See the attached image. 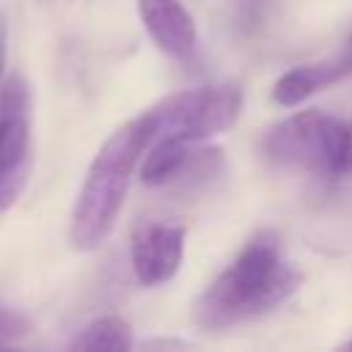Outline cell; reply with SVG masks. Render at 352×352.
<instances>
[{
	"mask_svg": "<svg viewBox=\"0 0 352 352\" xmlns=\"http://www.w3.org/2000/svg\"><path fill=\"white\" fill-rule=\"evenodd\" d=\"M300 272L286 261L280 239L272 231L253 234L236 258L195 300V322L206 330H223L272 311L294 294Z\"/></svg>",
	"mask_w": 352,
	"mask_h": 352,
	"instance_id": "1",
	"label": "cell"
},
{
	"mask_svg": "<svg viewBox=\"0 0 352 352\" xmlns=\"http://www.w3.org/2000/svg\"><path fill=\"white\" fill-rule=\"evenodd\" d=\"M151 140L154 118L148 110H143L140 116L124 121L94 154L69 220L72 248L96 250L113 234L129 179Z\"/></svg>",
	"mask_w": 352,
	"mask_h": 352,
	"instance_id": "2",
	"label": "cell"
},
{
	"mask_svg": "<svg viewBox=\"0 0 352 352\" xmlns=\"http://www.w3.org/2000/svg\"><path fill=\"white\" fill-rule=\"evenodd\" d=\"M270 162L314 176L341 179L352 173V124L322 110H300L278 121L261 140Z\"/></svg>",
	"mask_w": 352,
	"mask_h": 352,
	"instance_id": "3",
	"label": "cell"
},
{
	"mask_svg": "<svg viewBox=\"0 0 352 352\" xmlns=\"http://www.w3.org/2000/svg\"><path fill=\"white\" fill-rule=\"evenodd\" d=\"M154 118V138L173 135L187 143H204L236 124L242 113V88L236 82H217L187 88L165 96L148 107Z\"/></svg>",
	"mask_w": 352,
	"mask_h": 352,
	"instance_id": "4",
	"label": "cell"
},
{
	"mask_svg": "<svg viewBox=\"0 0 352 352\" xmlns=\"http://www.w3.org/2000/svg\"><path fill=\"white\" fill-rule=\"evenodd\" d=\"M30 88L14 74L0 88V212L28 184L30 173Z\"/></svg>",
	"mask_w": 352,
	"mask_h": 352,
	"instance_id": "5",
	"label": "cell"
},
{
	"mask_svg": "<svg viewBox=\"0 0 352 352\" xmlns=\"http://www.w3.org/2000/svg\"><path fill=\"white\" fill-rule=\"evenodd\" d=\"M184 258V228L179 223H143L132 236V272L140 286L168 283Z\"/></svg>",
	"mask_w": 352,
	"mask_h": 352,
	"instance_id": "6",
	"label": "cell"
},
{
	"mask_svg": "<svg viewBox=\"0 0 352 352\" xmlns=\"http://www.w3.org/2000/svg\"><path fill=\"white\" fill-rule=\"evenodd\" d=\"M138 16L148 38L170 58L187 60L198 44V28L182 0H138Z\"/></svg>",
	"mask_w": 352,
	"mask_h": 352,
	"instance_id": "7",
	"label": "cell"
},
{
	"mask_svg": "<svg viewBox=\"0 0 352 352\" xmlns=\"http://www.w3.org/2000/svg\"><path fill=\"white\" fill-rule=\"evenodd\" d=\"M352 72V60L341 52L336 60H319V63H302L283 72L272 85V99L280 107H297L316 91H324L327 85L338 82L344 74Z\"/></svg>",
	"mask_w": 352,
	"mask_h": 352,
	"instance_id": "8",
	"label": "cell"
},
{
	"mask_svg": "<svg viewBox=\"0 0 352 352\" xmlns=\"http://www.w3.org/2000/svg\"><path fill=\"white\" fill-rule=\"evenodd\" d=\"M132 346H135L132 327L118 314H104V316L91 319L69 341V349H113V352H124V349H132Z\"/></svg>",
	"mask_w": 352,
	"mask_h": 352,
	"instance_id": "9",
	"label": "cell"
},
{
	"mask_svg": "<svg viewBox=\"0 0 352 352\" xmlns=\"http://www.w3.org/2000/svg\"><path fill=\"white\" fill-rule=\"evenodd\" d=\"M28 333H30V319L25 314L11 311V308H0V346L11 344Z\"/></svg>",
	"mask_w": 352,
	"mask_h": 352,
	"instance_id": "10",
	"label": "cell"
},
{
	"mask_svg": "<svg viewBox=\"0 0 352 352\" xmlns=\"http://www.w3.org/2000/svg\"><path fill=\"white\" fill-rule=\"evenodd\" d=\"M3 66H6V22L0 19V77H3Z\"/></svg>",
	"mask_w": 352,
	"mask_h": 352,
	"instance_id": "11",
	"label": "cell"
},
{
	"mask_svg": "<svg viewBox=\"0 0 352 352\" xmlns=\"http://www.w3.org/2000/svg\"><path fill=\"white\" fill-rule=\"evenodd\" d=\"M143 346H187V344L184 341H148Z\"/></svg>",
	"mask_w": 352,
	"mask_h": 352,
	"instance_id": "12",
	"label": "cell"
},
{
	"mask_svg": "<svg viewBox=\"0 0 352 352\" xmlns=\"http://www.w3.org/2000/svg\"><path fill=\"white\" fill-rule=\"evenodd\" d=\"M344 55L352 60V36H349V41H346V50H344Z\"/></svg>",
	"mask_w": 352,
	"mask_h": 352,
	"instance_id": "13",
	"label": "cell"
},
{
	"mask_svg": "<svg viewBox=\"0 0 352 352\" xmlns=\"http://www.w3.org/2000/svg\"><path fill=\"white\" fill-rule=\"evenodd\" d=\"M344 346H346V349H349V346H352V341H346V344H344Z\"/></svg>",
	"mask_w": 352,
	"mask_h": 352,
	"instance_id": "14",
	"label": "cell"
}]
</instances>
